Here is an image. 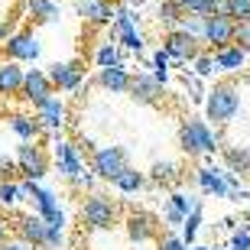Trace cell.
<instances>
[{"mask_svg": "<svg viewBox=\"0 0 250 250\" xmlns=\"http://www.w3.org/2000/svg\"><path fill=\"white\" fill-rule=\"evenodd\" d=\"M192 250H211V247H192Z\"/></svg>", "mask_w": 250, "mask_h": 250, "instance_id": "48", "label": "cell"}, {"mask_svg": "<svg viewBox=\"0 0 250 250\" xmlns=\"http://www.w3.org/2000/svg\"><path fill=\"white\" fill-rule=\"evenodd\" d=\"M202 39L198 36H192V33H186V29H169L166 33V39H163V49L169 52V59L176 65H186V62H192L198 52H202Z\"/></svg>", "mask_w": 250, "mask_h": 250, "instance_id": "6", "label": "cell"}, {"mask_svg": "<svg viewBox=\"0 0 250 250\" xmlns=\"http://www.w3.org/2000/svg\"><path fill=\"white\" fill-rule=\"evenodd\" d=\"M78 17L88 26H111L114 0H78Z\"/></svg>", "mask_w": 250, "mask_h": 250, "instance_id": "18", "label": "cell"}, {"mask_svg": "<svg viewBox=\"0 0 250 250\" xmlns=\"http://www.w3.org/2000/svg\"><path fill=\"white\" fill-rule=\"evenodd\" d=\"M7 231H10V221L3 218V214H0V244L7 241Z\"/></svg>", "mask_w": 250, "mask_h": 250, "instance_id": "46", "label": "cell"}, {"mask_svg": "<svg viewBox=\"0 0 250 250\" xmlns=\"http://www.w3.org/2000/svg\"><path fill=\"white\" fill-rule=\"evenodd\" d=\"M156 17H159V23L166 29H176L179 26V20H182V7H179L176 0H163L156 7Z\"/></svg>", "mask_w": 250, "mask_h": 250, "instance_id": "27", "label": "cell"}, {"mask_svg": "<svg viewBox=\"0 0 250 250\" xmlns=\"http://www.w3.org/2000/svg\"><path fill=\"white\" fill-rule=\"evenodd\" d=\"M10 130L20 140H39V133H42V127L33 114H10Z\"/></svg>", "mask_w": 250, "mask_h": 250, "instance_id": "24", "label": "cell"}, {"mask_svg": "<svg viewBox=\"0 0 250 250\" xmlns=\"http://www.w3.org/2000/svg\"><path fill=\"white\" fill-rule=\"evenodd\" d=\"M10 228H13V234H17L23 244H29V247H46L49 224H46L42 214H17V218L10 221Z\"/></svg>", "mask_w": 250, "mask_h": 250, "instance_id": "9", "label": "cell"}, {"mask_svg": "<svg viewBox=\"0 0 250 250\" xmlns=\"http://www.w3.org/2000/svg\"><path fill=\"white\" fill-rule=\"evenodd\" d=\"M10 33H13V29H10V23H3V20H0V46L7 42V36H10Z\"/></svg>", "mask_w": 250, "mask_h": 250, "instance_id": "45", "label": "cell"}, {"mask_svg": "<svg viewBox=\"0 0 250 250\" xmlns=\"http://www.w3.org/2000/svg\"><path fill=\"white\" fill-rule=\"evenodd\" d=\"M0 62H3V49H0Z\"/></svg>", "mask_w": 250, "mask_h": 250, "instance_id": "49", "label": "cell"}, {"mask_svg": "<svg viewBox=\"0 0 250 250\" xmlns=\"http://www.w3.org/2000/svg\"><path fill=\"white\" fill-rule=\"evenodd\" d=\"M20 169H17V159H10V156H0V179H13Z\"/></svg>", "mask_w": 250, "mask_h": 250, "instance_id": "41", "label": "cell"}, {"mask_svg": "<svg viewBox=\"0 0 250 250\" xmlns=\"http://www.w3.org/2000/svg\"><path fill=\"white\" fill-rule=\"evenodd\" d=\"M244 62H247V49L241 46H224V49H214V65L221 68V72H241Z\"/></svg>", "mask_w": 250, "mask_h": 250, "instance_id": "23", "label": "cell"}, {"mask_svg": "<svg viewBox=\"0 0 250 250\" xmlns=\"http://www.w3.org/2000/svg\"><path fill=\"white\" fill-rule=\"evenodd\" d=\"M202 42L211 49H224L234 42V20L231 17H205Z\"/></svg>", "mask_w": 250, "mask_h": 250, "instance_id": "13", "label": "cell"}, {"mask_svg": "<svg viewBox=\"0 0 250 250\" xmlns=\"http://www.w3.org/2000/svg\"><path fill=\"white\" fill-rule=\"evenodd\" d=\"M156 250H188V244L176 234H166V237H159L156 241Z\"/></svg>", "mask_w": 250, "mask_h": 250, "instance_id": "37", "label": "cell"}, {"mask_svg": "<svg viewBox=\"0 0 250 250\" xmlns=\"http://www.w3.org/2000/svg\"><path fill=\"white\" fill-rule=\"evenodd\" d=\"M52 156H56V169H59V176H65L68 182H72V179L84 169L82 146H75V143H68V140H59L56 146H52Z\"/></svg>", "mask_w": 250, "mask_h": 250, "instance_id": "12", "label": "cell"}, {"mask_svg": "<svg viewBox=\"0 0 250 250\" xmlns=\"http://www.w3.org/2000/svg\"><path fill=\"white\" fill-rule=\"evenodd\" d=\"M228 176H231V169H211V166L195 169V179H198L202 192H205V195H214V198H231Z\"/></svg>", "mask_w": 250, "mask_h": 250, "instance_id": "15", "label": "cell"}, {"mask_svg": "<svg viewBox=\"0 0 250 250\" xmlns=\"http://www.w3.org/2000/svg\"><path fill=\"white\" fill-rule=\"evenodd\" d=\"M52 91H56V88H52V82H49V75L42 72V68H26V72H23V88H20V98H23V101L39 107L46 98H52Z\"/></svg>", "mask_w": 250, "mask_h": 250, "instance_id": "11", "label": "cell"}, {"mask_svg": "<svg viewBox=\"0 0 250 250\" xmlns=\"http://www.w3.org/2000/svg\"><path fill=\"white\" fill-rule=\"evenodd\" d=\"M198 228H202V205H198L195 211L186 214V221H182V241H186V244H195V237H198Z\"/></svg>", "mask_w": 250, "mask_h": 250, "instance_id": "30", "label": "cell"}, {"mask_svg": "<svg viewBox=\"0 0 250 250\" xmlns=\"http://www.w3.org/2000/svg\"><path fill=\"white\" fill-rule=\"evenodd\" d=\"M228 17L234 23H247L250 20V0H228Z\"/></svg>", "mask_w": 250, "mask_h": 250, "instance_id": "34", "label": "cell"}, {"mask_svg": "<svg viewBox=\"0 0 250 250\" xmlns=\"http://www.w3.org/2000/svg\"><path fill=\"white\" fill-rule=\"evenodd\" d=\"M234 46L250 49V20L247 23H234Z\"/></svg>", "mask_w": 250, "mask_h": 250, "instance_id": "36", "label": "cell"}, {"mask_svg": "<svg viewBox=\"0 0 250 250\" xmlns=\"http://www.w3.org/2000/svg\"><path fill=\"white\" fill-rule=\"evenodd\" d=\"M94 82H98V88H104V91H111V94H127L133 75L127 72L124 62H117V65H107V68H98V78Z\"/></svg>", "mask_w": 250, "mask_h": 250, "instance_id": "16", "label": "cell"}, {"mask_svg": "<svg viewBox=\"0 0 250 250\" xmlns=\"http://www.w3.org/2000/svg\"><path fill=\"white\" fill-rule=\"evenodd\" d=\"M0 250H36V247H29V244H23L20 237H13V241H3V244H0Z\"/></svg>", "mask_w": 250, "mask_h": 250, "instance_id": "44", "label": "cell"}, {"mask_svg": "<svg viewBox=\"0 0 250 250\" xmlns=\"http://www.w3.org/2000/svg\"><path fill=\"white\" fill-rule=\"evenodd\" d=\"M182 13H195V17H214V0H176Z\"/></svg>", "mask_w": 250, "mask_h": 250, "instance_id": "31", "label": "cell"}, {"mask_svg": "<svg viewBox=\"0 0 250 250\" xmlns=\"http://www.w3.org/2000/svg\"><path fill=\"white\" fill-rule=\"evenodd\" d=\"M247 56H250V49H247Z\"/></svg>", "mask_w": 250, "mask_h": 250, "instance_id": "51", "label": "cell"}, {"mask_svg": "<svg viewBox=\"0 0 250 250\" xmlns=\"http://www.w3.org/2000/svg\"><path fill=\"white\" fill-rule=\"evenodd\" d=\"M94 179H98V176H94L91 166H88V169H82V172H78V176H75L72 182H75L78 188H94Z\"/></svg>", "mask_w": 250, "mask_h": 250, "instance_id": "40", "label": "cell"}, {"mask_svg": "<svg viewBox=\"0 0 250 250\" xmlns=\"http://www.w3.org/2000/svg\"><path fill=\"white\" fill-rule=\"evenodd\" d=\"M124 231H127V237L133 244H146L159 234V221L149 211H130L124 218Z\"/></svg>", "mask_w": 250, "mask_h": 250, "instance_id": "14", "label": "cell"}, {"mask_svg": "<svg viewBox=\"0 0 250 250\" xmlns=\"http://www.w3.org/2000/svg\"><path fill=\"white\" fill-rule=\"evenodd\" d=\"M23 62H13V59H3L0 62V98H20V88H23Z\"/></svg>", "mask_w": 250, "mask_h": 250, "instance_id": "19", "label": "cell"}, {"mask_svg": "<svg viewBox=\"0 0 250 250\" xmlns=\"http://www.w3.org/2000/svg\"><path fill=\"white\" fill-rule=\"evenodd\" d=\"M36 121L42 130H62L65 121H68V111H65V101L62 98H46V101L36 107Z\"/></svg>", "mask_w": 250, "mask_h": 250, "instance_id": "17", "label": "cell"}, {"mask_svg": "<svg viewBox=\"0 0 250 250\" xmlns=\"http://www.w3.org/2000/svg\"><path fill=\"white\" fill-rule=\"evenodd\" d=\"M130 98L140 104H159L163 101V84L153 75H133L130 82Z\"/></svg>", "mask_w": 250, "mask_h": 250, "instance_id": "20", "label": "cell"}, {"mask_svg": "<svg viewBox=\"0 0 250 250\" xmlns=\"http://www.w3.org/2000/svg\"><path fill=\"white\" fill-rule=\"evenodd\" d=\"M117 39L124 42V49H127V52H137V56L143 52V36H140L137 29H127V33H121Z\"/></svg>", "mask_w": 250, "mask_h": 250, "instance_id": "35", "label": "cell"}, {"mask_svg": "<svg viewBox=\"0 0 250 250\" xmlns=\"http://www.w3.org/2000/svg\"><path fill=\"white\" fill-rule=\"evenodd\" d=\"M127 166V149L124 146H98L91 153V172L101 182H114V176Z\"/></svg>", "mask_w": 250, "mask_h": 250, "instance_id": "7", "label": "cell"}, {"mask_svg": "<svg viewBox=\"0 0 250 250\" xmlns=\"http://www.w3.org/2000/svg\"><path fill=\"white\" fill-rule=\"evenodd\" d=\"M82 149H84V153H94L98 146H94V140H88V137H84V140H82Z\"/></svg>", "mask_w": 250, "mask_h": 250, "instance_id": "47", "label": "cell"}, {"mask_svg": "<svg viewBox=\"0 0 250 250\" xmlns=\"http://www.w3.org/2000/svg\"><path fill=\"white\" fill-rule=\"evenodd\" d=\"M146 182H149V179H146V172H140L137 166H130V163H127V166H124L121 172L114 176V182H111V186L117 188V192H124V195H133V192H140V188L146 186Z\"/></svg>", "mask_w": 250, "mask_h": 250, "instance_id": "21", "label": "cell"}, {"mask_svg": "<svg viewBox=\"0 0 250 250\" xmlns=\"http://www.w3.org/2000/svg\"><path fill=\"white\" fill-rule=\"evenodd\" d=\"M62 241H65L62 228H52V224H49V231H46V250H59V247H62Z\"/></svg>", "mask_w": 250, "mask_h": 250, "instance_id": "39", "label": "cell"}, {"mask_svg": "<svg viewBox=\"0 0 250 250\" xmlns=\"http://www.w3.org/2000/svg\"><path fill=\"white\" fill-rule=\"evenodd\" d=\"M231 250H250V231H237L231 237Z\"/></svg>", "mask_w": 250, "mask_h": 250, "instance_id": "42", "label": "cell"}, {"mask_svg": "<svg viewBox=\"0 0 250 250\" xmlns=\"http://www.w3.org/2000/svg\"><path fill=\"white\" fill-rule=\"evenodd\" d=\"M117 62H121L117 42H101L98 52H94V65H98V68H107V65H117Z\"/></svg>", "mask_w": 250, "mask_h": 250, "instance_id": "29", "label": "cell"}, {"mask_svg": "<svg viewBox=\"0 0 250 250\" xmlns=\"http://www.w3.org/2000/svg\"><path fill=\"white\" fill-rule=\"evenodd\" d=\"M26 13L33 23H56L62 17V3L59 0H26Z\"/></svg>", "mask_w": 250, "mask_h": 250, "instance_id": "22", "label": "cell"}, {"mask_svg": "<svg viewBox=\"0 0 250 250\" xmlns=\"http://www.w3.org/2000/svg\"><path fill=\"white\" fill-rule=\"evenodd\" d=\"M117 218H121L117 202L101 195V192H91L82 202V224L88 231H111L114 224H117Z\"/></svg>", "mask_w": 250, "mask_h": 250, "instance_id": "3", "label": "cell"}, {"mask_svg": "<svg viewBox=\"0 0 250 250\" xmlns=\"http://www.w3.org/2000/svg\"><path fill=\"white\" fill-rule=\"evenodd\" d=\"M17 169L23 179H46L49 176V156L36 140H20L17 146Z\"/></svg>", "mask_w": 250, "mask_h": 250, "instance_id": "5", "label": "cell"}, {"mask_svg": "<svg viewBox=\"0 0 250 250\" xmlns=\"http://www.w3.org/2000/svg\"><path fill=\"white\" fill-rule=\"evenodd\" d=\"M172 65V59H169V52L166 49H159L156 56H153V68H169Z\"/></svg>", "mask_w": 250, "mask_h": 250, "instance_id": "43", "label": "cell"}, {"mask_svg": "<svg viewBox=\"0 0 250 250\" xmlns=\"http://www.w3.org/2000/svg\"><path fill=\"white\" fill-rule=\"evenodd\" d=\"M182 221H186V214L176 211L172 205H166V211H163V228H182Z\"/></svg>", "mask_w": 250, "mask_h": 250, "instance_id": "38", "label": "cell"}, {"mask_svg": "<svg viewBox=\"0 0 250 250\" xmlns=\"http://www.w3.org/2000/svg\"><path fill=\"white\" fill-rule=\"evenodd\" d=\"M179 146L188 159L195 156H205V153H218L221 149V137L214 133L211 127L198 117H188L182 127H179Z\"/></svg>", "mask_w": 250, "mask_h": 250, "instance_id": "1", "label": "cell"}, {"mask_svg": "<svg viewBox=\"0 0 250 250\" xmlns=\"http://www.w3.org/2000/svg\"><path fill=\"white\" fill-rule=\"evenodd\" d=\"M192 65H195V75H198V78H208V75L218 68V65H214V52H198V56L192 59Z\"/></svg>", "mask_w": 250, "mask_h": 250, "instance_id": "33", "label": "cell"}, {"mask_svg": "<svg viewBox=\"0 0 250 250\" xmlns=\"http://www.w3.org/2000/svg\"><path fill=\"white\" fill-rule=\"evenodd\" d=\"M20 188H23V195H29V198H33L36 214H42V218H46V224H52V228H65V211L59 208L56 192H49L46 186H39L36 179H23V182H20Z\"/></svg>", "mask_w": 250, "mask_h": 250, "instance_id": "4", "label": "cell"}, {"mask_svg": "<svg viewBox=\"0 0 250 250\" xmlns=\"http://www.w3.org/2000/svg\"><path fill=\"white\" fill-rule=\"evenodd\" d=\"M169 205H172L176 211L188 214V211H195L202 202H198V198H192V195H186V192H172V195H169Z\"/></svg>", "mask_w": 250, "mask_h": 250, "instance_id": "32", "label": "cell"}, {"mask_svg": "<svg viewBox=\"0 0 250 250\" xmlns=\"http://www.w3.org/2000/svg\"><path fill=\"white\" fill-rule=\"evenodd\" d=\"M241 111V91L234 82H218L205 98V117L214 124H231Z\"/></svg>", "mask_w": 250, "mask_h": 250, "instance_id": "2", "label": "cell"}, {"mask_svg": "<svg viewBox=\"0 0 250 250\" xmlns=\"http://www.w3.org/2000/svg\"><path fill=\"white\" fill-rule=\"evenodd\" d=\"M224 149V163L231 172H250V149L247 146H221Z\"/></svg>", "mask_w": 250, "mask_h": 250, "instance_id": "25", "label": "cell"}, {"mask_svg": "<svg viewBox=\"0 0 250 250\" xmlns=\"http://www.w3.org/2000/svg\"><path fill=\"white\" fill-rule=\"evenodd\" d=\"M211 250H218V247H211ZM228 250H231V247H228Z\"/></svg>", "mask_w": 250, "mask_h": 250, "instance_id": "50", "label": "cell"}, {"mask_svg": "<svg viewBox=\"0 0 250 250\" xmlns=\"http://www.w3.org/2000/svg\"><path fill=\"white\" fill-rule=\"evenodd\" d=\"M149 182H159V186H166V182H176L179 179V166L176 163H169V159H159V163H153L146 172Z\"/></svg>", "mask_w": 250, "mask_h": 250, "instance_id": "26", "label": "cell"}, {"mask_svg": "<svg viewBox=\"0 0 250 250\" xmlns=\"http://www.w3.org/2000/svg\"><path fill=\"white\" fill-rule=\"evenodd\" d=\"M46 75H49V82H52V88H59V91H78L84 84V65L78 59H72V62H52Z\"/></svg>", "mask_w": 250, "mask_h": 250, "instance_id": "10", "label": "cell"}, {"mask_svg": "<svg viewBox=\"0 0 250 250\" xmlns=\"http://www.w3.org/2000/svg\"><path fill=\"white\" fill-rule=\"evenodd\" d=\"M3 56L13 59V62H36L39 52H42V46H39V39L33 29H23V33H10L7 42H3Z\"/></svg>", "mask_w": 250, "mask_h": 250, "instance_id": "8", "label": "cell"}, {"mask_svg": "<svg viewBox=\"0 0 250 250\" xmlns=\"http://www.w3.org/2000/svg\"><path fill=\"white\" fill-rule=\"evenodd\" d=\"M23 198V188L13 179H0V208H13Z\"/></svg>", "mask_w": 250, "mask_h": 250, "instance_id": "28", "label": "cell"}]
</instances>
